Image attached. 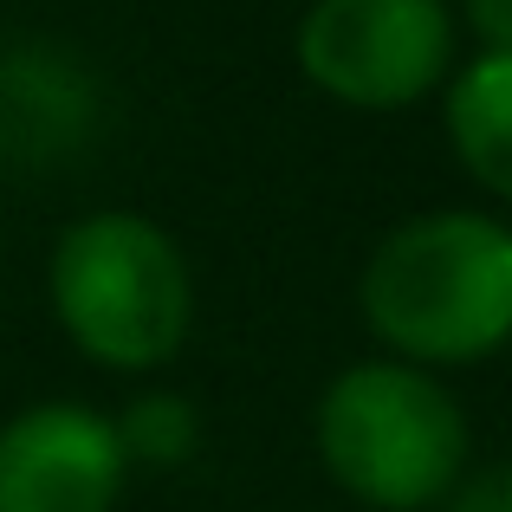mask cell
<instances>
[{
    "label": "cell",
    "mask_w": 512,
    "mask_h": 512,
    "mask_svg": "<svg viewBox=\"0 0 512 512\" xmlns=\"http://www.w3.org/2000/svg\"><path fill=\"white\" fill-rule=\"evenodd\" d=\"M312 448L331 487L370 512H435L474 467L467 409L435 370L402 357L344 363L312 409Z\"/></svg>",
    "instance_id": "obj_2"
},
{
    "label": "cell",
    "mask_w": 512,
    "mask_h": 512,
    "mask_svg": "<svg viewBox=\"0 0 512 512\" xmlns=\"http://www.w3.org/2000/svg\"><path fill=\"white\" fill-rule=\"evenodd\" d=\"M292 59L318 98L389 117L454 78L461 26L448 0H305Z\"/></svg>",
    "instance_id": "obj_4"
},
{
    "label": "cell",
    "mask_w": 512,
    "mask_h": 512,
    "mask_svg": "<svg viewBox=\"0 0 512 512\" xmlns=\"http://www.w3.org/2000/svg\"><path fill=\"white\" fill-rule=\"evenodd\" d=\"M357 312L383 357L467 370L512 344V221L487 208H428L376 240Z\"/></svg>",
    "instance_id": "obj_1"
},
{
    "label": "cell",
    "mask_w": 512,
    "mask_h": 512,
    "mask_svg": "<svg viewBox=\"0 0 512 512\" xmlns=\"http://www.w3.org/2000/svg\"><path fill=\"white\" fill-rule=\"evenodd\" d=\"M117 435H124L130 467L150 461V467H182L188 454L201 448V409L175 389H150L137 396L124 415H117Z\"/></svg>",
    "instance_id": "obj_7"
},
{
    "label": "cell",
    "mask_w": 512,
    "mask_h": 512,
    "mask_svg": "<svg viewBox=\"0 0 512 512\" xmlns=\"http://www.w3.org/2000/svg\"><path fill=\"white\" fill-rule=\"evenodd\" d=\"M46 299L85 363L143 376L182 357L195 331V266L163 221L137 208H98L59 234Z\"/></svg>",
    "instance_id": "obj_3"
},
{
    "label": "cell",
    "mask_w": 512,
    "mask_h": 512,
    "mask_svg": "<svg viewBox=\"0 0 512 512\" xmlns=\"http://www.w3.org/2000/svg\"><path fill=\"white\" fill-rule=\"evenodd\" d=\"M435 512H512V461L467 467V474L441 493Z\"/></svg>",
    "instance_id": "obj_8"
},
{
    "label": "cell",
    "mask_w": 512,
    "mask_h": 512,
    "mask_svg": "<svg viewBox=\"0 0 512 512\" xmlns=\"http://www.w3.org/2000/svg\"><path fill=\"white\" fill-rule=\"evenodd\" d=\"M441 137L480 195L512 208V52H467L441 85Z\"/></svg>",
    "instance_id": "obj_6"
},
{
    "label": "cell",
    "mask_w": 512,
    "mask_h": 512,
    "mask_svg": "<svg viewBox=\"0 0 512 512\" xmlns=\"http://www.w3.org/2000/svg\"><path fill=\"white\" fill-rule=\"evenodd\" d=\"M448 7L474 52H512V0H448Z\"/></svg>",
    "instance_id": "obj_9"
},
{
    "label": "cell",
    "mask_w": 512,
    "mask_h": 512,
    "mask_svg": "<svg viewBox=\"0 0 512 512\" xmlns=\"http://www.w3.org/2000/svg\"><path fill=\"white\" fill-rule=\"evenodd\" d=\"M124 487L117 415L59 396L0 422V512H117Z\"/></svg>",
    "instance_id": "obj_5"
}]
</instances>
